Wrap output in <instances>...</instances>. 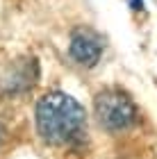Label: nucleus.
I'll list each match as a JSON object with an SVG mask.
<instances>
[{
	"instance_id": "1",
	"label": "nucleus",
	"mask_w": 157,
	"mask_h": 159,
	"mask_svg": "<svg viewBox=\"0 0 157 159\" xmlns=\"http://www.w3.org/2000/svg\"><path fill=\"white\" fill-rule=\"evenodd\" d=\"M37 132L48 146H73L84 139L87 132V111L73 96L64 91H50L39 98Z\"/></svg>"
},
{
	"instance_id": "2",
	"label": "nucleus",
	"mask_w": 157,
	"mask_h": 159,
	"mask_svg": "<svg viewBox=\"0 0 157 159\" xmlns=\"http://www.w3.org/2000/svg\"><path fill=\"white\" fill-rule=\"evenodd\" d=\"M94 107H96L98 123H100L105 129H109V132L127 129V127H132L134 123H137V118H139L137 105H134L123 91H116V89L100 91L96 96Z\"/></svg>"
},
{
	"instance_id": "3",
	"label": "nucleus",
	"mask_w": 157,
	"mask_h": 159,
	"mask_svg": "<svg viewBox=\"0 0 157 159\" xmlns=\"http://www.w3.org/2000/svg\"><path fill=\"white\" fill-rule=\"evenodd\" d=\"M37 80H39V64L34 57L14 59L0 75V91L5 96H21V93L30 91L37 84Z\"/></svg>"
},
{
	"instance_id": "4",
	"label": "nucleus",
	"mask_w": 157,
	"mask_h": 159,
	"mask_svg": "<svg viewBox=\"0 0 157 159\" xmlns=\"http://www.w3.org/2000/svg\"><path fill=\"white\" fill-rule=\"evenodd\" d=\"M68 52L71 57L80 64V66H96L98 59L103 55V43L89 30H75L71 34V43H68Z\"/></svg>"
},
{
	"instance_id": "5",
	"label": "nucleus",
	"mask_w": 157,
	"mask_h": 159,
	"mask_svg": "<svg viewBox=\"0 0 157 159\" xmlns=\"http://www.w3.org/2000/svg\"><path fill=\"white\" fill-rule=\"evenodd\" d=\"M2 136H5V127H2V123H0V143H2Z\"/></svg>"
}]
</instances>
